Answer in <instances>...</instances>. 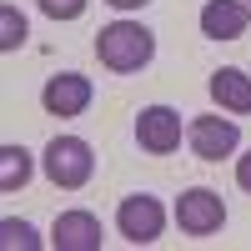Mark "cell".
<instances>
[{"label":"cell","mask_w":251,"mask_h":251,"mask_svg":"<svg viewBox=\"0 0 251 251\" xmlns=\"http://www.w3.org/2000/svg\"><path fill=\"white\" fill-rule=\"evenodd\" d=\"M96 55H100V66L116 71V75H136L151 66V55H156V35L141 25V20H111V25H100L96 35Z\"/></svg>","instance_id":"obj_1"},{"label":"cell","mask_w":251,"mask_h":251,"mask_svg":"<svg viewBox=\"0 0 251 251\" xmlns=\"http://www.w3.org/2000/svg\"><path fill=\"white\" fill-rule=\"evenodd\" d=\"M40 166H46V181L60 186V191H80L91 176H96V151L91 141L80 136H55L46 146V156H40Z\"/></svg>","instance_id":"obj_2"},{"label":"cell","mask_w":251,"mask_h":251,"mask_svg":"<svg viewBox=\"0 0 251 251\" xmlns=\"http://www.w3.org/2000/svg\"><path fill=\"white\" fill-rule=\"evenodd\" d=\"M116 231L131 241V246H156L161 231H166V206L151 191H131V196L116 206Z\"/></svg>","instance_id":"obj_3"},{"label":"cell","mask_w":251,"mask_h":251,"mask_svg":"<svg viewBox=\"0 0 251 251\" xmlns=\"http://www.w3.org/2000/svg\"><path fill=\"white\" fill-rule=\"evenodd\" d=\"M176 226H181L186 236H196V241L216 236L221 226H226V201H221V191H211V186H191V191H181V196H176Z\"/></svg>","instance_id":"obj_4"},{"label":"cell","mask_w":251,"mask_h":251,"mask_svg":"<svg viewBox=\"0 0 251 251\" xmlns=\"http://www.w3.org/2000/svg\"><path fill=\"white\" fill-rule=\"evenodd\" d=\"M91 96H96L91 75H80V71H60V75L46 80V91H40V106H46L50 116H60V121H71V116H86Z\"/></svg>","instance_id":"obj_5"},{"label":"cell","mask_w":251,"mask_h":251,"mask_svg":"<svg viewBox=\"0 0 251 251\" xmlns=\"http://www.w3.org/2000/svg\"><path fill=\"white\" fill-rule=\"evenodd\" d=\"M186 141H191V151L201 161H221V156H231L241 146V126L231 116H196L186 126Z\"/></svg>","instance_id":"obj_6"},{"label":"cell","mask_w":251,"mask_h":251,"mask_svg":"<svg viewBox=\"0 0 251 251\" xmlns=\"http://www.w3.org/2000/svg\"><path fill=\"white\" fill-rule=\"evenodd\" d=\"M136 141H141L146 156H171L176 146H181V111H171V106H146L136 116Z\"/></svg>","instance_id":"obj_7"},{"label":"cell","mask_w":251,"mask_h":251,"mask_svg":"<svg viewBox=\"0 0 251 251\" xmlns=\"http://www.w3.org/2000/svg\"><path fill=\"white\" fill-rule=\"evenodd\" d=\"M106 231H100V216L91 211H60L50 226V246L55 251H100Z\"/></svg>","instance_id":"obj_8"},{"label":"cell","mask_w":251,"mask_h":251,"mask_svg":"<svg viewBox=\"0 0 251 251\" xmlns=\"http://www.w3.org/2000/svg\"><path fill=\"white\" fill-rule=\"evenodd\" d=\"M251 25V5L246 0H206L201 5V35L211 40H236Z\"/></svg>","instance_id":"obj_9"},{"label":"cell","mask_w":251,"mask_h":251,"mask_svg":"<svg viewBox=\"0 0 251 251\" xmlns=\"http://www.w3.org/2000/svg\"><path fill=\"white\" fill-rule=\"evenodd\" d=\"M211 100L231 116H251V75L236 66H221L211 71Z\"/></svg>","instance_id":"obj_10"},{"label":"cell","mask_w":251,"mask_h":251,"mask_svg":"<svg viewBox=\"0 0 251 251\" xmlns=\"http://www.w3.org/2000/svg\"><path fill=\"white\" fill-rule=\"evenodd\" d=\"M30 181V151L25 146H0V191H20Z\"/></svg>","instance_id":"obj_11"},{"label":"cell","mask_w":251,"mask_h":251,"mask_svg":"<svg viewBox=\"0 0 251 251\" xmlns=\"http://www.w3.org/2000/svg\"><path fill=\"white\" fill-rule=\"evenodd\" d=\"M25 35H30L25 15H20L15 5H0V50H20V46H25Z\"/></svg>","instance_id":"obj_12"},{"label":"cell","mask_w":251,"mask_h":251,"mask_svg":"<svg viewBox=\"0 0 251 251\" xmlns=\"http://www.w3.org/2000/svg\"><path fill=\"white\" fill-rule=\"evenodd\" d=\"M0 246H20V251H35L40 246V236H35V226L30 221H20V216H5V221H0Z\"/></svg>","instance_id":"obj_13"},{"label":"cell","mask_w":251,"mask_h":251,"mask_svg":"<svg viewBox=\"0 0 251 251\" xmlns=\"http://www.w3.org/2000/svg\"><path fill=\"white\" fill-rule=\"evenodd\" d=\"M35 5L46 10L50 20H80V15H86V5H91V0H35Z\"/></svg>","instance_id":"obj_14"},{"label":"cell","mask_w":251,"mask_h":251,"mask_svg":"<svg viewBox=\"0 0 251 251\" xmlns=\"http://www.w3.org/2000/svg\"><path fill=\"white\" fill-rule=\"evenodd\" d=\"M236 186L251 196V151H246V156H236Z\"/></svg>","instance_id":"obj_15"},{"label":"cell","mask_w":251,"mask_h":251,"mask_svg":"<svg viewBox=\"0 0 251 251\" xmlns=\"http://www.w3.org/2000/svg\"><path fill=\"white\" fill-rule=\"evenodd\" d=\"M106 5H116V10H141V5H151V0H106Z\"/></svg>","instance_id":"obj_16"},{"label":"cell","mask_w":251,"mask_h":251,"mask_svg":"<svg viewBox=\"0 0 251 251\" xmlns=\"http://www.w3.org/2000/svg\"><path fill=\"white\" fill-rule=\"evenodd\" d=\"M246 5H251V0H246Z\"/></svg>","instance_id":"obj_17"}]
</instances>
